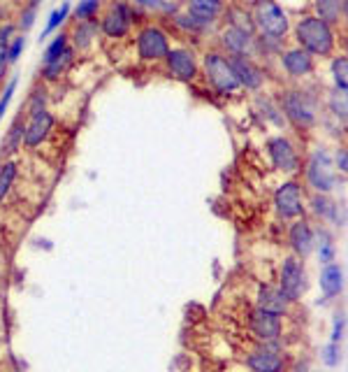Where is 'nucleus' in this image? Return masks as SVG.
<instances>
[{
	"mask_svg": "<svg viewBox=\"0 0 348 372\" xmlns=\"http://www.w3.org/2000/svg\"><path fill=\"white\" fill-rule=\"evenodd\" d=\"M290 31L295 45L306 54H311L313 59H330L337 54V45H339L337 29L325 24L316 15H302L290 26Z\"/></svg>",
	"mask_w": 348,
	"mask_h": 372,
	"instance_id": "nucleus-1",
	"label": "nucleus"
},
{
	"mask_svg": "<svg viewBox=\"0 0 348 372\" xmlns=\"http://www.w3.org/2000/svg\"><path fill=\"white\" fill-rule=\"evenodd\" d=\"M278 109L283 119L295 126L297 130H313L318 126V112H320V98L311 88L306 86H288L278 95Z\"/></svg>",
	"mask_w": 348,
	"mask_h": 372,
	"instance_id": "nucleus-2",
	"label": "nucleus"
},
{
	"mask_svg": "<svg viewBox=\"0 0 348 372\" xmlns=\"http://www.w3.org/2000/svg\"><path fill=\"white\" fill-rule=\"evenodd\" d=\"M200 75L205 79L207 88H212L221 98H235L242 91L239 79H237L232 65H230V59L221 49H216V47L205 49V54H202Z\"/></svg>",
	"mask_w": 348,
	"mask_h": 372,
	"instance_id": "nucleus-3",
	"label": "nucleus"
},
{
	"mask_svg": "<svg viewBox=\"0 0 348 372\" xmlns=\"http://www.w3.org/2000/svg\"><path fill=\"white\" fill-rule=\"evenodd\" d=\"M304 170V189L311 194L330 196L339 184V172L334 168L332 154L325 147H316L302 163Z\"/></svg>",
	"mask_w": 348,
	"mask_h": 372,
	"instance_id": "nucleus-4",
	"label": "nucleus"
},
{
	"mask_svg": "<svg viewBox=\"0 0 348 372\" xmlns=\"http://www.w3.org/2000/svg\"><path fill=\"white\" fill-rule=\"evenodd\" d=\"M251 17H253L255 36L285 40L290 33V17L276 0H255L251 5Z\"/></svg>",
	"mask_w": 348,
	"mask_h": 372,
	"instance_id": "nucleus-5",
	"label": "nucleus"
},
{
	"mask_svg": "<svg viewBox=\"0 0 348 372\" xmlns=\"http://www.w3.org/2000/svg\"><path fill=\"white\" fill-rule=\"evenodd\" d=\"M137 8H132L128 0H109L97 17V29L107 40H125L135 29Z\"/></svg>",
	"mask_w": 348,
	"mask_h": 372,
	"instance_id": "nucleus-6",
	"label": "nucleus"
},
{
	"mask_svg": "<svg viewBox=\"0 0 348 372\" xmlns=\"http://www.w3.org/2000/svg\"><path fill=\"white\" fill-rule=\"evenodd\" d=\"M170 47H172L170 33H167L163 26L151 24V22L139 26V31L135 36V52L142 63H151V65L163 63Z\"/></svg>",
	"mask_w": 348,
	"mask_h": 372,
	"instance_id": "nucleus-7",
	"label": "nucleus"
},
{
	"mask_svg": "<svg viewBox=\"0 0 348 372\" xmlns=\"http://www.w3.org/2000/svg\"><path fill=\"white\" fill-rule=\"evenodd\" d=\"M274 212L281 222H295V219L306 215V194H304V184L299 179H285L283 184L276 186L274 198H271Z\"/></svg>",
	"mask_w": 348,
	"mask_h": 372,
	"instance_id": "nucleus-8",
	"label": "nucleus"
},
{
	"mask_svg": "<svg viewBox=\"0 0 348 372\" xmlns=\"http://www.w3.org/2000/svg\"><path fill=\"white\" fill-rule=\"evenodd\" d=\"M276 286L281 288L283 295L288 298L292 305L304 298V293L309 291V274H306V265L302 258L292 256H283L281 268H278V281Z\"/></svg>",
	"mask_w": 348,
	"mask_h": 372,
	"instance_id": "nucleus-9",
	"label": "nucleus"
},
{
	"mask_svg": "<svg viewBox=\"0 0 348 372\" xmlns=\"http://www.w3.org/2000/svg\"><path fill=\"white\" fill-rule=\"evenodd\" d=\"M163 65H165V72L172 79L184 82V84H193L200 77V56L193 47H186V45L170 47Z\"/></svg>",
	"mask_w": 348,
	"mask_h": 372,
	"instance_id": "nucleus-10",
	"label": "nucleus"
},
{
	"mask_svg": "<svg viewBox=\"0 0 348 372\" xmlns=\"http://www.w3.org/2000/svg\"><path fill=\"white\" fill-rule=\"evenodd\" d=\"M264 147H267L269 163L274 170L283 172V175H290V177L302 172L304 161H302V156H299L295 142H292L288 135H271Z\"/></svg>",
	"mask_w": 348,
	"mask_h": 372,
	"instance_id": "nucleus-11",
	"label": "nucleus"
},
{
	"mask_svg": "<svg viewBox=\"0 0 348 372\" xmlns=\"http://www.w3.org/2000/svg\"><path fill=\"white\" fill-rule=\"evenodd\" d=\"M26 119H24V149H38L42 147L49 135L54 133V126H56V116L49 107H40V109H33V112H24Z\"/></svg>",
	"mask_w": 348,
	"mask_h": 372,
	"instance_id": "nucleus-12",
	"label": "nucleus"
},
{
	"mask_svg": "<svg viewBox=\"0 0 348 372\" xmlns=\"http://www.w3.org/2000/svg\"><path fill=\"white\" fill-rule=\"evenodd\" d=\"M244 365L251 372H285L288 361L283 356L281 342H271V344H260L258 342L255 349H251L244 356Z\"/></svg>",
	"mask_w": 348,
	"mask_h": 372,
	"instance_id": "nucleus-13",
	"label": "nucleus"
},
{
	"mask_svg": "<svg viewBox=\"0 0 348 372\" xmlns=\"http://www.w3.org/2000/svg\"><path fill=\"white\" fill-rule=\"evenodd\" d=\"M248 330L260 344H271L283 340V316L253 307L248 312Z\"/></svg>",
	"mask_w": 348,
	"mask_h": 372,
	"instance_id": "nucleus-14",
	"label": "nucleus"
},
{
	"mask_svg": "<svg viewBox=\"0 0 348 372\" xmlns=\"http://www.w3.org/2000/svg\"><path fill=\"white\" fill-rule=\"evenodd\" d=\"M255 33H248L237 26L223 24L216 33V49H221L226 56H251L253 54Z\"/></svg>",
	"mask_w": 348,
	"mask_h": 372,
	"instance_id": "nucleus-15",
	"label": "nucleus"
},
{
	"mask_svg": "<svg viewBox=\"0 0 348 372\" xmlns=\"http://www.w3.org/2000/svg\"><path fill=\"white\" fill-rule=\"evenodd\" d=\"M276 59H278L281 70L285 72V77L292 82H302L306 77H311L313 70H316V59H313L311 54H306L304 49H299L297 45L283 47Z\"/></svg>",
	"mask_w": 348,
	"mask_h": 372,
	"instance_id": "nucleus-16",
	"label": "nucleus"
},
{
	"mask_svg": "<svg viewBox=\"0 0 348 372\" xmlns=\"http://www.w3.org/2000/svg\"><path fill=\"white\" fill-rule=\"evenodd\" d=\"M230 65L239 79L242 91H251V93H260L264 84H267V72L264 68L258 63L253 56H228Z\"/></svg>",
	"mask_w": 348,
	"mask_h": 372,
	"instance_id": "nucleus-17",
	"label": "nucleus"
},
{
	"mask_svg": "<svg viewBox=\"0 0 348 372\" xmlns=\"http://www.w3.org/2000/svg\"><path fill=\"white\" fill-rule=\"evenodd\" d=\"M306 210L311 212L313 219H318L323 226H334V228H344L346 224V208L344 203L332 201L325 194H311L306 201Z\"/></svg>",
	"mask_w": 348,
	"mask_h": 372,
	"instance_id": "nucleus-18",
	"label": "nucleus"
},
{
	"mask_svg": "<svg viewBox=\"0 0 348 372\" xmlns=\"http://www.w3.org/2000/svg\"><path fill=\"white\" fill-rule=\"evenodd\" d=\"M288 247L290 254L297 258L306 261L316 249V235H313V226L306 217H299L295 222H290L288 226Z\"/></svg>",
	"mask_w": 348,
	"mask_h": 372,
	"instance_id": "nucleus-19",
	"label": "nucleus"
},
{
	"mask_svg": "<svg viewBox=\"0 0 348 372\" xmlns=\"http://www.w3.org/2000/svg\"><path fill=\"white\" fill-rule=\"evenodd\" d=\"M184 12L205 29L212 31L216 24L223 19L226 3L223 0H184Z\"/></svg>",
	"mask_w": 348,
	"mask_h": 372,
	"instance_id": "nucleus-20",
	"label": "nucleus"
},
{
	"mask_svg": "<svg viewBox=\"0 0 348 372\" xmlns=\"http://www.w3.org/2000/svg\"><path fill=\"white\" fill-rule=\"evenodd\" d=\"M255 307L264 309V312L278 314V316H288L292 302L285 298L283 291L276 284L264 281V284L258 286V291H255Z\"/></svg>",
	"mask_w": 348,
	"mask_h": 372,
	"instance_id": "nucleus-21",
	"label": "nucleus"
},
{
	"mask_svg": "<svg viewBox=\"0 0 348 372\" xmlns=\"http://www.w3.org/2000/svg\"><path fill=\"white\" fill-rule=\"evenodd\" d=\"M318 284H320V291L327 300H334L339 298L341 293H344V286H346V272L344 268L339 263H327L323 265V270H320V277H318Z\"/></svg>",
	"mask_w": 348,
	"mask_h": 372,
	"instance_id": "nucleus-22",
	"label": "nucleus"
},
{
	"mask_svg": "<svg viewBox=\"0 0 348 372\" xmlns=\"http://www.w3.org/2000/svg\"><path fill=\"white\" fill-rule=\"evenodd\" d=\"M100 29H97V19H86V22H74L72 31L68 33L70 45L74 47V52H88L95 45Z\"/></svg>",
	"mask_w": 348,
	"mask_h": 372,
	"instance_id": "nucleus-23",
	"label": "nucleus"
},
{
	"mask_svg": "<svg viewBox=\"0 0 348 372\" xmlns=\"http://www.w3.org/2000/svg\"><path fill=\"white\" fill-rule=\"evenodd\" d=\"M74 59H77V52H74V47L70 45L58 59L49 61V63H42V70H40L42 82H45V84H56V82H61L63 75H65L70 68H72Z\"/></svg>",
	"mask_w": 348,
	"mask_h": 372,
	"instance_id": "nucleus-24",
	"label": "nucleus"
},
{
	"mask_svg": "<svg viewBox=\"0 0 348 372\" xmlns=\"http://www.w3.org/2000/svg\"><path fill=\"white\" fill-rule=\"evenodd\" d=\"M311 15L323 19L325 24L334 26V29L339 24H344L346 19V0H311Z\"/></svg>",
	"mask_w": 348,
	"mask_h": 372,
	"instance_id": "nucleus-25",
	"label": "nucleus"
},
{
	"mask_svg": "<svg viewBox=\"0 0 348 372\" xmlns=\"http://www.w3.org/2000/svg\"><path fill=\"white\" fill-rule=\"evenodd\" d=\"M24 119H26V114H24V109H21V114L10 123L3 142H0V154L3 156H14L24 147Z\"/></svg>",
	"mask_w": 348,
	"mask_h": 372,
	"instance_id": "nucleus-26",
	"label": "nucleus"
},
{
	"mask_svg": "<svg viewBox=\"0 0 348 372\" xmlns=\"http://www.w3.org/2000/svg\"><path fill=\"white\" fill-rule=\"evenodd\" d=\"M313 235H316V249H313V254H318V261L323 265L334 263V258H337V245H334L332 233L325 226H318V228H313Z\"/></svg>",
	"mask_w": 348,
	"mask_h": 372,
	"instance_id": "nucleus-27",
	"label": "nucleus"
},
{
	"mask_svg": "<svg viewBox=\"0 0 348 372\" xmlns=\"http://www.w3.org/2000/svg\"><path fill=\"white\" fill-rule=\"evenodd\" d=\"M330 75L334 82V91L339 93H348V59L346 54H334L330 61Z\"/></svg>",
	"mask_w": 348,
	"mask_h": 372,
	"instance_id": "nucleus-28",
	"label": "nucleus"
},
{
	"mask_svg": "<svg viewBox=\"0 0 348 372\" xmlns=\"http://www.w3.org/2000/svg\"><path fill=\"white\" fill-rule=\"evenodd\" d=\"M17 36V24L7 22L0 24V84H5L7 70H10V56H7V45Z\"/></svg>",
	"mask_w": 348,
	"mask_h": 372,
	"instance_id": "nucleus-29",
	"label": "nucleus"
},
{
	"mask_svg": "<svg viewBox=\"0 0 348 372\" xmlns=\"http://www.w3.org/2000/svg\"><path fill=\"white\" fill-rule=\"evenodd\" d=\"M17 175H19L17 161L7 158L5 163H0V203H5V198L12 194V186L17 182Z\"/></svg>",
	"mask_w": 348,
	"mask_h": 372,
	"instance_id": "nucleus-30",
	"label": "nucleus"
},
{
	"mask_svg": "<svg viewBox=\"0 0 348 372\" xmlns=\"http://www.w3.org/2000/svg\"><path fill=\"white\" fill-rule=\"evenodd\" d=\"M70 10H72V5L70 3H63L61 8H56L52 15H49L47 19V26H45V31H42V36H40V42H45V40L52 36V33H56L61 29L63 24L68 22V17H70Z\"/></svg>",
	"mask_w": 348,
	"mask_h": 372,
	"instance_id": "nucleus-31",
	"label": "nucleus"
},
{
	"mask_svg": "<svg viewBox=\"0 0 348 372\" xmlns=\"http://www.w3.org/2000/svg\"><path fill=\"white\" fill-rule=\"evenodd\" d=\"M104 8L102 0H79L74 8V22H86V19H97Z\"/></svg>",
	"mask_w": 348,
	"mask_h": 372,
	"instance_id": "nucleus-32",
	"label": "nucleus"
},
{
	"mask_svg": "<svg viewBox=\"0 0 348 372\" xmlns=\"http://www.w3.org/2000/svg\"><path fill=\"white\" fill-rule=\"evenodd\" d=\"M255 102L260 105L262 109V114H264V119L271 121V123H276V126H283L285 119H283V114H281V109H278V105L271 98H267V95H262V91L255 95Z\"/></svg>",
	"mask_w": 348,
	"mask_h": 372,
	"instance_id": "nucleus-33",
	"label": "nucleus"
},
{
	"mask_svg": "<svg viewBox=\"0 0 348 372\" xmlns=\"http://www.w3.org/2000/svg\"><path fill=\"white\" fill-rule=\"evenodd\" d=\"M172 22L181 33H186V36H205V33H209V29H205L202 24H198L195 19H191L186 12H177V15L172 17Z\"/></svg>",
	"mask_w": 348,
	"mask_h": 372,
	"instance_id": "nucleus-34",
	"label": "nucleus"
},
{
	"mask_svg": "<svg viewBox=\"0 0 348 372\" xmlns=\"http://www.w3.org/2000/svg\"><path fill=\"white\" fill-rule=\"evenodd\" d=\"M70 47V38H68V33H58L52 42L47 45V49H45V56H42V63H49V61H54V59H58L63 52H65Z\"/></svg>",
	"mask_w": 348,
	"mask_h": 372,
	"instance_id": "nucleus-35",
	"label": "nucleus"
},
{
	"mask_svg": "<svg viewBox=\"0 0 348 372\" xmlns=\"http://www.w3.org/2000/svg\"><path fill=\"white\" fill-rule=\"evenodd\" d=\"M49 102V95H47V86H33L31 93H28V100H26V107L21 105L24 112H33V109H40V107H47Z\"/></svg>",
	"mask_w": 348,
	"mask_h": 372,
	"instance_id": "nucleus-36",
	"label": "nucleus"
},
{
	"mask_svg": "<svg viewBox=\"0 0 348 372\" xmlns=\"http://www.w3.org/2000/svg\"><path fill=\"white\" fill-rule=\"evenodd\" d=\"M327 109H330L337 121L346 123V93L332 91L330 98H327Z\"/></svg>",
	"mask_w": 348,
	"mask_h": 372,
	"instance_id": "nucleus-37",
	"label": "nucleus"
},
{
	"mask_svg": "<svg viewBox=\"0 0 348 372\" xmlns=\"http://www.w3.org/2000/svg\"><path fill=\"white\" fill-rule=\"evenodd\" d=\"M38 5H40V0H31V3H28L26 8H24V12H21V19H19V24H17V31H21L24 36L33 29L35 17H38Z\"/></svg>",
	"mask_w": 348,
	"mask_h": 372,
	"instance_id": "nucleus-38",
	"label": "nucleus"
},
{
	"mask_svg": "<svg viewBox=\"0 0 348 372\" xmlns=\"http://www.w3.org/2000/svg\"><path fill=\"white\" fill-rule=\"evenodd\" d=\"M26 49V36L24 33H17L12 40H10V45H7V56H10V65H14L17 61L21 59V52Z\"/></svg>",
	"mask_w": 348,
	"mask_h": 372,
	"instance_id": "nucleus-39",
	"label": "nucleus"
},
{
	"mask_svg": "<svg viewBox=\"0 0 348 372\" xmlns=\"http://www.w3.org/2000/svg\"><path fill=\"white\" fill-rule=\"evenodd\" d=\"M320 358H323V363L327 365V368H337V365L341 363V347L337 342H330L323 347V354H320Z\"/></svg>",
	"mask_w": 348,
	"mask_h": 372,
	"instance_id": "nucleus-40",
	"label": "nucleus"
},
{
	"mask_svg": "<svg viewBox=\"0 0 348 372\" xmlns=\"http://www.w3.org/2000/svg\"><path fill=\"white\" fill-rule=\"evenodd\" d=\"M17 84H19V79H17V77H12L10 82H7V86H5L3 95H0V121L5 119L7 107H10V102H12V98H14V91H17Z\"/></svg>",
	"mask_w": 348,
	"mask_h": 372,
	"instance_id": "nucleus-41",
	"label": "nucleus"
},
{
	"mask_svg": "<svg viewBox=\"0 0 348 372\" xmlns=\"http://www.w3.org/2000/svg\"><path fill=\"white\" fill-rule=\"evenodd\" d=\"M344 333H346V316L344 314H337L334 316V323H332V333H330V342H341L344 340Z\"/></svg>",
	"mask_w": 348,
	"mask_h": 372,
	"instance_id": "nucleus-42",
	"label": "nucleus"
},
{
	"mask_svg": "<svg viewBox=\"0 0 348 372\" xmlns=\"http://www.w3.org/2000/svg\"><path fill=\"white\" fill-rule=\"evenodd\" d=\"M334 168H337V172L341 177H346L348 172V151H346V144H341V147L337 149V154H334Z\"/></svg>",
	"mask_w": 348,
	"mask_h": 372,
	"instance_id": "nucleus-43",
	"label": "nucleus"
},
{
	"mask_svg": "<svg viewBox=\"0 0 348 372\" xmlns=\"http://www.w3.org/2000/svg\"><path fill=\"white\" fill-rule=\"evenodd\" d=\"M132 8L137 10H149V12H160L163 10V3L165 0H128Z\"/></svg>",
	"mask_w": 348,
	"mask_h": 372,
	"instance_id": "nucleus-44",
	"label": "nucleus"
},
{
	"mask_svg": "<svg viewBox=\"0 0 348 372\" xmlns=\"http://www.w3.org/2000/svg\"><path fill=\"white\" fill-rule=\"evenodd\" d=\"M0 24H3V12H0Z\"/></svg>",
	"mask_w": 348,
	"mask_h": 372,
	"instance_id": "nucleus-45",
	"label": "nucleus"
},
{
	"mask_svg": "<svg viewBox=\"0 0 348 372\" xmlns=\"http://www.w3.org/2000/svg\"><path fill=\"white\" fill-rule=\"evenodd\" d=\"M223 3H228V0H223Z\"/></svg>",
	"mask_w": 348,
	"mask_h": 372,
	"instance_id": "nucleus-46",
	"label": "nucleus"
}]
</instances>
